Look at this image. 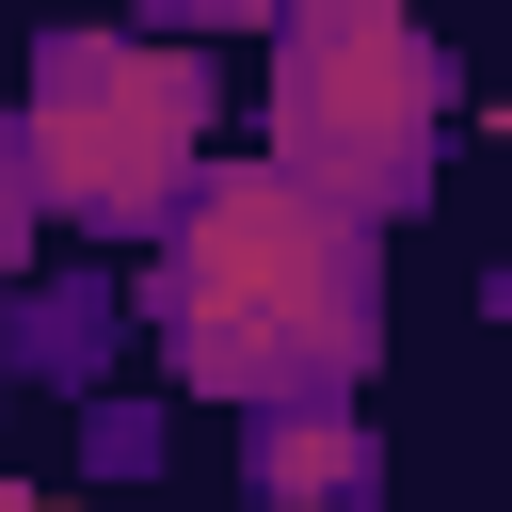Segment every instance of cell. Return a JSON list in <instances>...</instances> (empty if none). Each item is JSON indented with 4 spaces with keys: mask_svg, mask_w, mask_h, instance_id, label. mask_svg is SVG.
<instances>
[{
    "mask_svg": "<svg viewBox=\"0 0 512 512\" xmlns=\"http://www.w3.org/2000/svg\"><path fill=\"white\" fill-rule=\"evenodd\" d=\"M144 304H160L176 384H208V400H240V416H336L352 368H368L384 256H368V224L304 208L272 160H224V176L176 192Z\"/></svg>",
    "mask_w": 512,
    "mask_h": 512,
    "instance_id": "cell-1",
    "label": "cell"
},
{
    "mask_svg": "<svg viewBox=\"0 0 512 512\" xmlns=\"http://www.w3.org/2000/svg\"><path fill=\"white\" fill-rule=\"evenodd\" d=\"M16 160H32V208L96 224V240H160L176 192L208 176V64L192 48H128V32H64L32 64Z\"/></svg>",
    "mask_w": 512,
    "mask_h": 512,
    "instance_id": "cell-2",
    "label": "cell"
},
{
    "mask_svg": "<svg viewBox=\"0 0 512 512\" xmlns=\"http://www.w3.org/2000/svg\"><path fill=\"white\" fill-rule=\"evenodd\" d=\"M432 112H448V64L432 32L368 16V0H320L272 32V176L336 224H384L432 192Z\"/></svg>",
    "mask_w": 512,
    "mask_h": 512,
    "instance_id": "cell-3",
    "label": "cell"
},
{
    "mask_svg": "<svg viewBox=\"0 0 512 512\" xmlns=\"http://www.w3.org/2000/svg\"><path fill=\"white\" fill-rule=\"evenodd\" d=\"M256 496H352L368 480V448H352V416H256Z\"/></svg>",
    "mask_w": 512,
    "mask_h": 512,
    "instance_id": "cell-4",
    "label": "cell"
},
{
    "mask_svg": "<svg viewBox=\"0 0 512 512\" xmlns=\"http://www.w3.org/2000/svg\"><path fill=\"white\" fill-rule=\"evenodd\" d=\"M32 256V160H16V112H0V272Z\"/></svg>",
    "mask_w": 512,
    "mask_h": 512,
    "instance_id": "cell-5",
    "label": "cell"
},
{
    "mask_svg": "<svg viewBox=\"0 0 512 512\" xmlns=\"http://www.w3.org/2000/svg\"><path fill=\"white\" fill-rule=\"evenodd\" d=\"M0 512H64V496H32V480H0Z\"/></svg>",
    "mask_w": 512,
    "mask_h": 512,
    "instance_id": "cell-6",
    "label": "cell"
}]
</instances>
